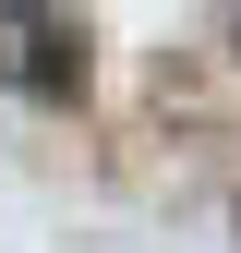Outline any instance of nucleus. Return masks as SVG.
I'll return each instance as SVG.
<instances>
[{"label":"nucleus","instance_id":"f257e3e1","mask_svg":"<svg viewBox=\"0 0 241 253\" xmlns=\"http://www.w3.org/2000/svg\"><path fill=\"white\" fill-rule=\"evenodd\" d=\"M0 73H12L24 97H73V84H84L73 12H60V0H0Z\"/></svg>","mask_w":241,"mask_h":253}]
</instances>
